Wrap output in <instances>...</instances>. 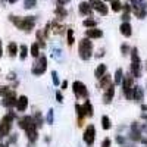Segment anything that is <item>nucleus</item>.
Here are the masks:
<instances>
[{
    "label": "nucleus",
    "mask_w": 147,
    "mask_h": 147,
    "mask_svg": "<svg viewBox=\"0 0 147 147\" xmlns=\"http://www.w3.org/2000/svg\"><path fill=\"white\" fill-rule=\"evenodd\" d=\"M37 5V0H24V7L25 9H32Z\"/></svg>",
    "instance_id": "473e14b6"
},
{
    "label": "nucleus",
    "mask_w": 147,
    "mask_h": 147,
    "mask_svg": "<svg viewBox=\"0 0 147 147\" xmlns=\"http://www.w3.org/2000/svg\"><path fill=\"white\" fill-rule=\"evenodd\" d=\"M134 15H136L138 19H143L146 15H147V9H134Z\"/></svg>",
    "instance_id": "c85d7f7f"
},
{
    "label": "nucleus",
    "mask_w": 147,
    "mask_h": 147,
    "mask_svg": "<svg viewBox=\"0 0 147 147\" xmlns=\"http://www.w3.org/2000/svg\"><path fill=\"white\" fill-rule=\"evenodd\" d=\"M131 2H132V5L131 6H134V9H147L146 6V2H144V0H131Z\"/></svg>",
    "instance_id": "393cba45"
},
{
    "label": "nucleus",
    "mask_w": 147,
    "mask_h": 147,
    "mask_svg": "<svg viewBox=\"0 0 147 147\" xmlns=\"http://www.w3.org/2000/svg\"><path fill=\"white\" fill-rule=\"evenodd\" d=\"M55 13H56V16H57L59 19H62V18H66V16H68L66 9H63V6H60V5L55 9Z\"/></svg>",
    "instance_id": "4be33fe9"
},
{
    "label": "nucleus",
    "mask_w": 147,
    "mask_h": 147,
    "mask_svg": "<svg viewBox=\"0 0 147 147\" xmlns=\"http://www.w3.org/2000/svg\"><path fill=\"white\" fill-rule=\"evenodd\" d=\"M85 37H88V38H102L103 31L99 30L97 27H94V28H90V30L85 31Z\"/></svg>",
    "instance_id": "2eb2a0df"
},
{
    "label": "nucleus",
    "mask_w": 147,
    "mask_h": 147,
    "mask_svg": "<svg viewBox=\"0 0 147 147\" xmlns=\"http://www.w3.org/2000/svg\"><path fill=\"white\" fill-rule=\"evenodd\" d=\"M141 109H143V110H147V105H143V106H141Z\"/></svg>",
    "instance_id": "09e8293b"
},
{
    "label": "nucleus",
    "mask_w": 147,
    "mask_h": 147,
    "mask_svg": "<svg viewBox=\"0 0 147 147\" xmlns=\"http://www.w3.org/2000/svg\"><path fill=\"white\" fill-rule=\"evenodd\" d=\"M2 55H3V50H2V41H0V57H2Z\"/></svg>",
    "instance_id": "de8ad7c7"
},
{
    "label": "nucleus",
    "mask_w": 147,
    "mask_h": 147,
    "mask_svg": "<svg viewBox=\"0 0 147 147\" xmlns=\"http://www.w3.org/2000/svg\"><path fill=\"white\" fill-rule=\"evenodd\" d=\"M129 55H131V75L134 78H138L141 77V60L138 56V49L132 47Z\"/></svg>",
    "instance_id": "7ed1b4c3"
},
{
    "label": "nucleus",
    "mask_w": 147,
    "mask_h": 147,
    "mask_svg": "<svg viewBox=\"0 0 147 147\" xmlns=\"http://www.w3.org/2000/svg\"><path fill=\"white\" fill-rule=\"evenodd\" d=\"M71 0H57V5H60V6H63V5H66V3H69Z\"/></svg>",
    "instance_id": "37998d69"
},
{
    "label": "nucleus",
    "mask_w": 147,
    "mask_h": 147,
    "mask_svg": "<svg viewBox=\"0 0 147 147\" xmlns=\"http://www.w3.org/2000/svg\"><path fill=\"white\" fill-rule=\"evenodd\" d=\"M119 31H121V34L124 35V37H131L132 28H131V25H129V22H122L121 27H119Z\"/></svg>",
    "instance_id": "f3484780"
},
{
    "label": "nucleus",
    "mask_w": 147,
    "mask_h": 147,
    "mask_svg": "<svg viewBox=\"0 0 147 147\" xmlns=\"http://www.w3.org/2000/svg\"><path fill=\"white\" fill-rule=\"evenodd\" d=\"M112 84H113V80H112L110 75H107V74H105V75L100 78V88H103V90H106L109 85H112Z\"/></svg>",
    "instance_id": "6ab92c4d"
},
{
    "label": "nucleus",
    "mask_w": 147,
    "mask_h": 147,
    "mask_svg": "<svg viewBox=\"0 0 147 147\" xmlns=\"http://www.w3.org/2000/svg\"><path fill=\"white\" fill-rule=\"evenodd\" d=\"M7 2H9V3H16L18 0H7Z\"/></svg>",
    "instance_id": "8fccbe9b"
},
{
    "label": "nucleus",
    "mask_w": 147,
    "mask_h": 147,
    "mask_svg": "<svg viewBox=\"0 0 147 147\" xmlns=\"http://www.w3.org/2000/svg\"><path fill=\"white\" fill-rule=\"evenodd\" d=\"M10 22H13V25L25 32H31L35 27V18L34 16H24V18H18V16H9Z\"/></svg>",
    "instance_id": "f03ea898"
},
{
    "label": "nucleus",
    "mask_w": 147,
    "mask_h": 147,
    "mask_svg": "<svg viewBox=\"0 0 147 147\" xmlns=\"http://www.w3.org/2000/svg\"><path fill=\"white\" fill-rule=\"evenodd\" d=\"M19 57L22 59V60H25L27 59V56H28V47L25 46V44H22L21 47H19Z\"/></svg>",
    "instance_id": "a878e982"
},
{
    "label": "nucleus",
    "mask_w": 147,
    "mask_h": 147,
    "mask_svg": "<svg viewBox=\"0 0 147 147\" xmlns=\"http://www.w3.org/2000/svg\"><path fill=\"white\" fill-rule=\"evenodd\" d=\"M18 125L19 128H22L24 131L27 132V137L30 140L31 144L35 143L37 137H38V134H37V124H35V121H34V116H22L18 119Z\"/></svg>",
    "instance_id": "f257e3e1"
},
{
    "label": "nucleus",
    "mask_w": 147,
    "mask_h": 147,
    "mask_svg": "<svg viewBox=\"0 0 147 147\" xmlns=\"http://www.w3.org/2000/svg\"><path fill=\"white\" fill-rule=\"evenodd\" d=\"M129 138L134 141H141V134L138 129H132V132L129 134Z\"/></svg>",
    "instance_id": "7c9ffc66"
},
{
    "label": "nucleus",
    "mask_w": 147,
    "mask_h": 147,
    "mask_svg": "<svg viewBox=\"0 0 147 147\" xmlns=\"http://www.w3.org/2000/svg\"><path fill=\"white\" fill-rule=\"evenodd\" d=\"M15 119V113L13 112H9L7 115H5L0 121V141H2L5 137H7V134L12 129V122Z\"/></svg>",
    "instance_id": "39448f33"
},
{
    "label": "nucleus",
    "mask_w": 147,
    "mask_h": 147,
    "mask_svg": "<svg viewBox=\"0 0 147 147\" xmlns=\"http://www.w3.org/2000/svg\"><path fill=\"white\" fill-rule=\"evenodd\" d=\"M122 21H124V22H128V21H129V13L124 12V15H122Z\"/></svg>",
    "instance_id": "a19ab883"
},
{
    "label": "nucleus",
    "mask_w": 147,
    "mask_h": 147,
    "mask_svg": "<svg viewBox=\"0 0 147 147\" xmlns=\"http://www.w3.org/2000/svg\"><path fill=\"white\" fill-rule=\"evenodd\" d=\"M106 71H107V66L105 65V63H102V65H99L96 68V71H94V77L97 78V80H100L105 74H106Z\"/></svg>",
    "instance_id": "aec40b11"
},
{
    "label": "nucleus",
    "mask_w": 147,
    "mask_h": 147,
    "mask_svg": "<svg viewBox=\"0 0 147 147\" xmlns=\"http://www.w3.org/2000/svg\"><path fill=\"white\" fill-rule=\"evenodd\" d=\"M16 138H18V137H16V134H15V136H13V137H10V140H9V143H15V141H16Z\"/></svg>",
    "instance_id": "49530a36"
},
{
    "label": "nucleus",
    "mask_w": 147,
    "mask_h": 147,
    "mask_svg": "<svg viewBox=\"0 0 147 147\" xmlns=\"http://www.w3.org/2000/svg\"><path fill=\"white\" fill-rule=\"evenodd\" d=\"M56 99H57L59 103L63 102V96H62V93H60V91H56Z\"/></svg>",
    "instance_id": "ea45409f"
},
{
    "label": "nucleus",
    "mask_w": 147,
    "mask_h": 147,
    "mask_svg": "<svg viewBox=\"0 0 147 147\" xmlns=\"http://www.w3.org/2000/svg\"><path fill=\"white\" fill-rule=\"evenodd\" d=\"M34 121H35V124H37V128H41V127H43L44 119H43V116H41L40 112H37V113L34 115Z\"/></svg>",
    "instance_id": "bb28decb"
},
{
    "label": "nucleus",
    "mask_w": 147,
    "mask_h": 147,
    "mask_svg": "<svg viewBox=\"0 0 147 147\" xmlns=\"http://www.w3.org/2000/svg\"><path fill=\"white\" fill-rule=\"evenodd\" d=\"M122 80H124V71H122V69L119 68V69H116V72H115V78H113L115 85L121 84V82H122Z\"/></svg>",
    "instance_id": "5701e85b"
},
{
    "label": "nucleus",
    "mask_w": 147,
    "mask_h": 147,
    "mask_svg": "<svg viewBox=\"0 0 147 147\" xmlns=\"http://www.w3.org/2000/svg\"><path fill=\"white\" fill-rule=\"evenodd\" d=\"M113 96H115V82L112 85H109V87L105 90V93H103V102L106 105H109L110 102L113 100Z\"/></svg>",
    "instance_id": "f8f14e48"
},
{
    "label": "nucleus",
    "mask_w": 147,
    "mask_h": 147,
    "mask_svg": "<svg viewBox=\"0 0 147 147\" xmlns=\"http://www.w3.org/2000/svg\"><path fill=\"white\" fill-rule=\"evenodd\" d=\"M15 107H16L18 112H24V110H27V107H28V97H27V96H21V97H18Z\"/></svg>",
    "instance_id": "ddd939ff"
},
{
    "label": "nucleus",
    "mask_w": 147,
    "mask_h": 147,
    "mask_svg": "<svg viewBox=\"0 0 147 147\" xmlns=\"http://www.w3.org/2000/svg\"><path fill=\"white\" fill-rule=\"evenodd\" d=\"M0 147H9V144H2L0 143Z\"/></svg>",
    "instance_id": "3c124183"
},
{
    "label": "nucleus",
    "mask_w": 147,
    "mask_h": 147,
    "mask_svg": "<svg viewBox=\"0 0 147 147\" xmlns=\"http://www.w3.org/2000/svg\"><path fill=\"white\" fill-rule=\"evenodd\" d=\"M110 138H105L103 141H102V144H100V147H110Z\"/></svg>",
    "instance_id": "4c0bfd02"
},
{
    "label": "nucleus",
    "mask_w": 147,
    "mask_h": 147,
    "mask_svg": "<svg viewBox=\"0 0 147 147\" xmlns=\"http://www.w3.org/2000/svg\"><path fill=\"white\" fill-rule=\"evenodd\" d=\"M102 127H103V129H110V119H109V116H106V115H103L102 116Z\"/></svg>",
    "instance_id": "c756f323"
},
{
    "label": "nucleus",
    "mask_w": 147,
    "mask_h": 147,
    "mask_svg": "<svg viewBox=\"0 0 147 147\" xmlns=\"http://www.w3.org/2000/svg\"><path fill=\"white\" fill-rule=\"evenodd\" d=\"M90 5H91V7H93L94 10L99 12L100 15H107L109 9H107V6L105 5L103 0H90Z\"/></svg>",
    "instance_id": "9d476101"
},
{
    "label": "nucleus",
    "mask_w": 147,
    "mask_h": 147,
    "mask_svg": "<svg viewBox=\"0 0 147 147\" xmlns=\"http://www.w3.org/2000/svg\"><path fill=\"white\" fill-rule=\"evenodd\" d=\"M66 34H68V44H69V46H72V44H74V41H75V40H74V31L69 28V30H66Z\"/></svg>",
    "instance_id": "f704fd0d"
},
{
    "label": "nucleus",
    "mask_w": 147,
    "mask_h": 147,
    "mask_svg": "<svg viewBox=\"0 0 147 147\" xmlns=\"http://www.w3.org/2000/svg\"><path fill=\"white\" fill-rule=\"evenodd\" d=\"M60 85H62V90H66V88H68V81H63Z\"/></svg>",
    "instance_id": "a18cd8bd"
},
{
    "label": "nucleus",
    "mask_w": 147,
    "mask_h": 147,
    "mask_svg": "<svg viewBox=\"0 0 147 147\" xmlns=\"http://www.w3.org/2000/svg\"><path fill=\"white\" fill-rule=\"evenodd\" d=\"M10 93H12V90H10V87H7V85L0 87V96H2V97H6V96L10 94Z\"/></svg>",
    "instance_id": "72a5a7b5"
},
{
    "label": "nucleus",
    "mask_w": 147,
    "mask_h": 147,
    "mask_svg": "<svg viewBox=\"0 0 147 147\" xmlns=\"http://www.w3.org/2000/svg\"><path fill=\"white\" fill-rule=\"evenodd\" d=\"M16 94H15V91H12L10 94H7L6 97H3V100H2V105L5 106V107H13L15 105H16Z\"/></svg>",
    "instance_id": "9b49d317"
},
{
    "label": "nucleus",
    "mask_w": 147,
    "mask_h": 147,
    "mask_svg": "<svg viewBox=\"0 0 147 147\" xmlns=\"http://www.w3.org/2000/svg\"><path fill=\"white\" fill-rule=\"evenodd\" d=\"M94 138H96V128L94 125H88L84 131V136H82V140L87 146H93L94 144Z\"/></svg>",
    "instance_id": "1a4fd4ad"
},
{
    "label": "nucleus",
    "mask_w": 147,
    "mask_h": 147,
    "mask_svg": "<svg viewBox=\"0 0 147 147\" xmlns=\"http://www.w3.org/2000/svg\"><path fill=\"white\" fill-rule=\"evenodd\" d=\"M110 6H112L113 12H119L122 9V3L119 2V0H110Z\"/></svg>",
    "instance_id": "cd10ccee"
},
{
    "label": "nucleus",
    "mask_w": 147,
    "mask_h": 147,
    "mask_svg": "<svg viewBox=\"0 0 147 147\" xmlns=\"http://www.w3.org/2000/svg\"><path fill=\"white\" fill-rule=\"evenodd\" d=\"M82 110H84V115L87 118H91L94 115V109H93V105L90 103V100H85L84 105H82Z\"/></svg>",
    "instance_id": "a211bd4d"
},
{
    "label": "nucleus",
    "mask_w": 147,
    "mask_h": 147,
    "mask_svg": "<svg viewBox=\"0 0 147 147\" xmlns=\"http://www.w3.org/2000/svg\"><path fill=\"white\" fill-rule=\"evenodd\" d=\"M122 91H124L125 97L129 100H132V90H134V77L131 75H125L124 80H122Z\"/></svg>",
    "instance_id": "423d86ee"
},
{
    "label": "nucleus",
    "mask_w": 147,
    "mask_h": 147,
    "mask_svg": "<svg viewBox=\"0 0 147 147\" xmlns=\"http://www.w3.org/2000/svg\"><path fill=\"white\" fill-rule=\"evenodd\" d=\"M52 77H53V82H55V85H59L60 84V81H59V78H57V74L53 71L52 72Z\"/></svg>",
    "instance_id": "58836bf2"
},
{
    "label": "nucleus",
    "mask_w": 147,
    "mask_h": 147,
    "mask_svg": "<svg viewBox=\"0 0 147 147\" xmlns=\"http://www.w3.org/2000/svg\"><path fill=\"white\" fill-rule=\"evenodd\" d=\"M129 52H131V49H129L127 44H122V46H121V53H122V56L129 55Z\"/></svg>",
    "instance_id": "c9c22d12"
},
{
    "label": "nucleus",
    "mask_w": 147,
    "mask_h": 147,
    "mask_svg": "<svg viewBox=\"0 0 147 147\" xmlns=\"http://www.w3.org/2000/svg\"><path fill=\"white\" fill-rule=\"evenodd\" d=\"M82 25L87 27V28H94V27H97V21H94V19H85L82 22Z\"/></svg>",
    "instance_id": "2f4dec72"
},
{
    "label": "nucleus",
    "mask_w": 147,
    "mask_h": 147,
    "mask_svg": "<svg viewBox=\"0 0 147 147\" xmlns=\"http://www.w3.org/2000/svg\"><path fill=\"white\" fill-rule=\"evenodd\" d=\"M7 53H9V56L10 57H15L16 55H18V44L16 43H9V46H7Z\"/></svg>",
    "instance_id": "412c9836"
},
{
    "label": "nucleus",
    "mask_w": 147,
    "mask_h": 147,
    "mask_svg": "<svg viewBox=\"0 0 147 147\" xmlns=\"http://www.w3.org/2000/svg\"><path fill=\"white\" fill-rule=\"evenodd\" d=\"M116 141H118L119 144H125V140H124V138H122L121 136H118V137H116Z\"/></svg>",
    "instance_id": "c03bdc74"
},
{
    "label": "nucleus",
    "mask_w": 147,
    "mask_h": 147,
    "mask_svg": "<svg viewBox=\"0 0 147 147\" xmlns=\"http://www.w3.org/2000/svg\"><path fill=\"white\" fill-rule=\"evenodd\" d=\"M72 91L77 96V99H87L88 97V90L85 87V84L81 81H74L72 82Z\"/></svg>",
    "instance_id": "6e6552de"
},
{
    "label": "nucleus",
    "mask_w": 147,
    "mask_h": 147,
    "mask_svg": "<svg viewBox=\"0 0 147 147\" xmlns=\"http://www.w3.org/2000/svg\"><path fill=\"white\" fill-rule=\"evenodd\" d=\"M78 9H80V13L84 15V16H90V15L93 13V7H91V5H90L88 2H82V3H80Z\"/></svg>",
    "instance_id": "4468645a"
},
{
    "label": "nucleus",
    "mask_w": 147,
    "mask_h": 147,
    "mask_svg": "<svg viewBox=\"0 0 147 147\" xmlns=\"http://www.w3.org/2000/svg\"><path fill=\"white\" fill-rule=\"evenodd\" d=\"M30 53H31L32 57H38V56H40V46H38V43H34V44L31 46Z\"/></svg>",
    "instance_id": "b1692460"
},
{
    "label": "nucleus",
    "mask_w": 147,
    "mask_h": 147,
    "mask_svg": "<svg viewBox=\"0 0 147 147\" xmlns=\"http://www.w3.org/2000/svg\"><path fill=\"white\" fill-rule=\"evenodd\" d=\"M129 6H131V5H122V9H124L127 13H129V12H131V7H129Z\"/></svg>",
    "instance_id": "79ce46f5"
},
{
    "label": "nucleus",
    "mask_w": 147,
    "mask_h": 147,
    "mask_svg": "<svg viewBox=\"0 0 147 147\" xmlns=\"http://www.w3.org/2000/svg\"><path fill=\"white\" fill-rule=\"evenodd\" d=\"M46 69H47V57L46 56H38L37 57V62L32 65V68H31V72L34 74V75H43V74L46 72Z\"/></svg>",
    "instance_id": "0eeeda50"
},
{
    "label": "nucleus",
    "mask_w": 147,
    "mask_h": 147,
    "mask_svg": "<svg viewBox=\"0 0 147 147\" xmlns=\"http://www.w3.org/2000/svg\"><path fill=\"white\" fill-rule=\"evenodd\" d=\"M78 53H80V57L82 60H90V57L93 56V43L90 41L88 37L82 38L78 44Z\"/></svg>",
    "instance_id": "20e7f679"
},
{
    "label": "nucleus",
    "mask_w": 147,
    "mask_h": 147,
    "mask_svg": "<svg viewBox=\"0 0 147 147\" xmlns=\"http://www.w3.org/2000/svg\"><path fill=\"white\" fill-rule=\"evenodd\" d=\"M47 122H49V124H53V109L49 110V115H47Z\"/></svg>",
    "instance_id": "e433bc0d"
},
{
    "label": "nucleus",
    "mask_w": 147,
    "mask_h": 147,
    "mask_svg": "<svg viewBox=\"0 0 147 147\" xmlns=\"http://www.w3.org/2000/svg\"><path fill=\"white\" fill-rule=\"evenodd\" d=\"M143 99H144V91H143V88L138 87V85H137V87L134 85V90H132V100H136V102L141 103Z\"/></svg>",
    "instance_id": "dca6fc26"
}]
</instances>
